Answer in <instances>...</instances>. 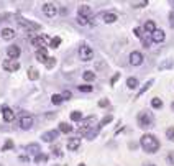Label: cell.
Wrapping results in <instances>:
<instances>
[{
  "instance_id": "277c9868",
  "label": "cell",
  "mask_w": 174,
  "mask_h": 166,
  "mask_svg": "<svg viewBox=\"0 0 174 166\" xmlns=\"http://www.w3.org/2000/svg\"><path fill=\"white\" fill-rule=\"evenodd\" d=\"M18 25L22 26V28H25V30H30V31H35V30H39V28H41L38 23L28 22L26 18H20V20H18Z\"/></svg>"
},
{
  "instance_id": "9c48e42d",
  "label": "cell",
  "mask_w": 174,
  "mask_h": 166,
  "mask_svg": "<svg viewBox=\"0 0 174 166\" xmlns=\"http://www.w3.org/2000/svg\"><path fill=\"white\" fill-rule=\"evenodd\" d=\"M31 125H33V119H31L30 115H23L22 119H20V127H22L23 130H30Z\"/></svg>"
},
{
  "instance_id": "bcb514c9",
  "label": "cell",
  "mask_w": 174,
  "mask_h": 166,
  "mask_svg": "<svg viewBox=\"0 0 174 166\" xmlns=\"http://www.w3.org/2000/svg\"><path fill=\"white\" fill-rule=\"evenodd\" d=\"M63 99H66V100H67V99H71V92H67V91H66V92L63 94Z\"/></svg>"
},
{
  "instance_id": "2e32d148",
  "label": "cell",
  "mask_w": 174,
  "mask_h": 166,
  "mask_svg": "<svg viewBox=\"0 0 174 166\" xmlns=\"http://www.w3.org/2000/svg\"><path fill=\"white\" fill-rule=\"evenodd\" d=\"M90 13H92L90 7H87V5H80V7H79V17L89 18V17H90Z\"/></svg>"
},
{
  "instance_id": "cb8c5ba5",
  "label": "cell",
  "mask_w": 174,
  "mask_h": 166,
  "mask_svg": "<svg viewBox=\"0 0 174 166\" xmlns=\"http://www.w3.org/2000/svg\"><path fill=\"white\" fill-rule=\"evenodd\" d=\"M59 130H61L63 133H71V132H72V125L66 123V122H63L61 125H59Z\"/></svg>"
},
{
  "instance_id": "f1b7e54d",
  "label": "cell",
  "mask_w": 174,
  "mask_h": 166,
  "mask_svg": "<svg viewBox=\"0 0 174 166\" xmlns=\"http://www.w3.org/2000/svg\"><path fill=\"white\" fill-rule=\"evenodd\" d=\"M63 100H64V99H63V95H61V94H54V95L51 97V102L54 104V105H59V104L63 102Z\"/></svg>"
},
{
  "instance_id": "4316f807",
  "label": "cell",
  "mask_w": 174,
  "mask_h": 166,
  "mask_svg": "<svg viewBox=\"0 0 174 166\" xmlns=\"http://www.w3.org/2000/svg\"><path fill=\"white\" fill-rule=\"evenodd\" d=\"M80 119H82V114H80L79 110H74V112H71V120H72V122H79Z\"/></svg>"
},
{
  "instance_id": "7bdbcfd3",
  "label": "cell",
  "mask_w": 174,
  "mask_h": 166,
  "mask_svg": "<svg viewBox=\"0 0 174 166\" xmlns=\"http://www.w3.org/2000/svg\"><path fill=\"white\" fill-rule=\"evenodd\" d=\"M168 161H169V164H174V151H169V155H168Z\"/></svg>"
},
{
  "instance_id": "8fae6325",
  "label": "cell",
  "mask_w": 174,
  "mask_h": 166,
  "mask_svg": "<svg viewBox=\"0 0 174 166\" xmlns=\"http://www.w3.org/2000/svg\"><path fill=\"white\" fill-rule=\"evenodd\" d=\"M164 38H166V35H164V31L163 30H156L155 33L151 35V40L155 43H163L164 41Z\"/></svg>"
},
{
  "instance_id": "e0dca14e",
  "label": "cell",
  "mask_w": 174,
  "mask_h": 166,
  "mask_svg": "<svg viewBox=\"0 0 174 166\" xmlns=\"http://www.w3.org/2000/svg\"><path fill=\"white\" fill-rule=\"evenodd\" d=\"M156 30H158V28H156V23L153 22V20H148V22L145 23V31H146V33L153 35V33H155Z\"/></svg>"
},
{
  "instance_id": "f546056e",
  "label": "cell",
  "mask_w": 174,
  "mask_h": 166,
  "mask_svg": "<svg viewBox=\"0 0 174 166\" xmlns=\"http://www.w3.org/2000/svg\"><path fill=\"white\" fill-rule=\"evenodd\" d=\"M174 66V59H169V61H164L159 64V69H168V67H172Z\"/></svg>"
},
{
  "instance_id": "ffe728a7",
  "label": "cell",
  "mask_w": 174,
  "mask_h": 166,
  "mask_svg": "<svg viewBox=\"0 0 174 166\" xmlns=\"http://www.w3.org/2000/svg\"><path fill=\"white\" fill-rule=\"evenodd\" d=\"M38 78H39V72H38V69H35V67H30V69H28V79L36 81Z\"/></svg>"
},
{
  "instance_id": "f35d334b",
  "label": "cell",
  "mask_w": 174,
  "mask_h": 166,
  "mask_svg": "<svg viewBox=\"0 0 174 166\" xmlns=\"http://www.w3.org/2000/svg\"><path fill=\"white\" fill-rule=\"evenodd\" d=\"M118 79H120V72H115V74H113V78L110 79V84L113 86V84H115V82H117V81H118Z\"/></svg>"
},
{
  "instance_id": "74e56055",
  "label": "cell",
  "mask_w": 174,
  "mask_h": 166,
  "mask_svg": "<svg viewBox=\"0 0 174 166\" xmlns=\"http://www.w3.org/2000/svg\"><path fill=\"white\" fill-rule=\"evenodd\" d=\"M133 33H135V36H138V38H143V30H141V28H138V26L133 30Z\"/></svg>"
},
{
  "instance_id": "ab89813d",
  "label": "cell",
  "mask_w": 174,
  "mask_h": 166,
  "mask_svg": "<svg viewBox=\"0 0 174 166\" xmlns=\"http://www.w3.org/2000/svg\"><path fill=\"white\" fill-rule=\"evenodd\" d=\"M108 122H112V117H110V115H108V117H105L102 122L99 123V127H104V125H105V123H108Z\"/></svg>"
},
{
  "instance_id": "8d00e7d4",
  "label": "cell",
  "mask_w": 174,
  "mask_h": 166,
  "mask_svg": "<svg viewBox=\"0 0 174 166\" xmlns=\"http://www.w3.org/2000/svg\"><path fill=\"white\" fill-rule=\"evenodd\" d=\"M131 5H133V7H136V9H140V7H146V5H148V0H141V2H133Z\"/></svg>"
},
{
  "instance_id": "836d02e7",
  "label": "cell",
  "mask_w": 174,
  "mask_h": 166,
  "mask_svg": "<svg viewBox=\"0 0 174 166\" xmlns=\"http://www.w3.org/2000/svg\"><path fill=\"white\" fill-rule=\"evenodd\" d=\"M13 148V141L12 140H7L5 141V145H3V148H2V151H9V150Z\"/></svg>"
},
{
  "instance_id": "d4e9b609",
  "label": "cell",
  "mask_w": 174,
  "mask_h": 166,
  "mask_svg": "<svg viewBox=\"0 0 174 166\" xmlns=\"http://www.w3.org/2000/svg\"><path fill=\"white\" fill-rule=\"evenodd\" d=\"M153 82H155V81H153V79H149V81H148V82H146V84H145V86H143V87H141V89H140V92H138V97H140V95H143V94H145V92H146V91H148V89H149V87H151V86H153Z\"/></svg>"
},
{
  "instance_id": "5b68a950",
  "label": "cell",
  "mask_w": 174,
  "mask_h": 166,
  "mask_svg": "<svg viewBox=\"0 0 174 166\" xmlns=\"http://www.w3.org/2000/svg\"><path fill=\"white\" fill-rule=\"evenodd\" d=\"M130 64L131 66H140V64H143V54H141L140 51H133L130 53Z\"/></svg>"
},
{
  "instance_id": "b9f144b4",
  "label": "cell",
  "mask_w": 174,
  "mask_h": 166,
  "mask_svg": "<svg viewBox=\"0 0 174 166\" xmlns=\"http://www.w3.org/2000/svg\"><path fill=\"white\" fill-rule=\"evenodd\" d=\"M77 23H79V25H87L89 20L87 18H82V17H77Z\"/></svg>"
},
{
  "instance_id": "7a4b0ae2",
  "label": "cell",
  "mask_w": 174,
  "mask_h": 166,
  "mask_svg": "<svg viewBox=\"0 0 174 166\" xmlns=\"http://www.w3.org/2000/svg\"><path fill=\"white\" fill-rule=\"evenodd\" d=\"M153 115L149 114V112H146V110H143V112H140L138 114V125L141 128H148V127H151L153 125Z\"/></svg>"
},
{
  "instance_id": "ac0fdd59",
  "label": "cell",
  "mask_w": 174,
  "mask_h": 166,
  "mask_svg": "<svg viewBox=\"0 0 174 166\" xmlns=\"http://www.w3.org/2000/svg\"><path fill=\"white\" fill-rule=\"evenodd\" d=\"M2 38L3 40H13L15 38V31L12 28H3L2 30Z\"/></svg>"
},
{
  "instance_id": "1f68e13d",
  "label": "cell",
  "mask_w": 174,
  "mask_h": 166,
  "mask_svg": "<svg viewBox=\"0 0 174 166\" xmlns=\"http://www.w3.org/2000/svg\"><path fill=\"white\" fill-rule=\"evenodd\" d=\"M151 105H153L155 109H161V107H163V100L158 99V97H155V99L151 100Z\"/></svg>"
},
{
  "instance_id": "60d3db41",
  "label": "cell",
  "mask_w": 174,
  "mask_h": 166,
  "mask_svg": "<svg viewBox=\"0 0 174 166\" xmlns=\"http://www.w3.org/2000/svg\"><path fill=\"white\" fill-rule=\"evenodd\" d=\"M108 100L107 99H102V100H99V107H108Z\"/></svg>"
},
{
  "instance_id": "e575fe53",
  "label": "cell",
  "mask_w": 174,
  "mask_h": 166,
  "mask_svg": "<svg viewBox=\"0 0 174 166\" xmlns=\"http://www.w3.org/2000/svg\"><path fill=\"white\" fill-rule=\"evenodd\" d=\"M166 137H168L171 141H174V127H169L168 130H166Z\"/></svg>"
},
{
  "instance_id": "6da1fadb",
  "label": "cell",
  "mask_w": 174,
  "mask_h": 166,
  "mask_svg": "<svg viewBox=\"0 0 174 166\" xmlns=\"http://www.w3.org/2000/svg\"><path fill=\"white\" fill-rule=\"evenodd\" d=\"M140 145L146 153H156L158 150H159V141H158V138L155 135H151V133H145L140 140Z\"/></svg>"
},
{
  "instance_id": "4fadbf2b",
  "label": "cell",
  "mask_w": 174,
  "mask_h": 166,
  "mask_svg": "<svg viewBox=\"0 0 174 166\" xmlns=\"http://www.w3.org/2000/svg\"><path fill=\"white\" fill-rule=\"evenodd\" d=\"M2 117H3V120H5V122H12V120L15 119V114H13V110H12V109L5 107L2 110Z\"/></svg>"
},
{
  "instance_id": "c3c4849f",
  "label": "cell",
  "mask_w": 174,
  "mask_h": 166,
  "mask_svg": "<svg viewBox=\"0 0 174 166\" xmlns=\"http://www.w3.org/2000/svg\"><path fill=\"white\" fill-rule=\"evenodd\" d=\"M171 107H172V110H174V102H172V105H171Z\"/></svg>"
},
{
  "instance_id": "7dc6e473",
  "label": "cell",
  "mask_w": 174,
  "mask_h": 166,
  "mask_svg": "<svg viewBox=\"0 0 174 166\" xmlns=\"http://www.w3.org/2000/svg\"><path fill=\"white\" fill-rule=\"evenodd\" d=\"M143 166H156V164H153V163H145Z\"/></svg>"
},
{
  "instance_id": "603a6c76",
  "label": "cell",
  "mask_w": 174,
  "mask_h": 166,
  "mask_svg": "<svg viewBox=\"0 0 174 166\" xmlns=\"http://www.w3.org/2000/svg\"><path fill=\"white\" fill-rule=\"evenodd\" d=\"M82 78H84V81H86V82H92V81L95 79V74H94L92 71H86V72L82 74Z\"/></svg>"
},
{
  "instance_id": "484cf974",
  "label": "cell",
  "mask_w": 174,
  "mask_h": 166,
  "mask_svg": "<svg viewBox=\"0 0 174 166\" xmlns=\"http://www.w3.org/2000/svg\"><path fill=\"white\" fill-rule=\"evenodd\" d=\"M84 127H87V128H90L92 127V125H94V123H97V119H95V117H89V119H86V120H84Z\"/></svg>"
},
{
  "instance_id": "3957f363",
  "label": "cell",
  "mask_w": 174,
  "mask_h": 166,
  "mask_svg": "<svg viewBox=\"0 0 174 166\" xmlns=\"http://www.w3.org/2000/svg\"><path fill=\"white\" fill-rule=\"evenodd\" d=\"M79 58L82 59V61H90V59L94 58V51H92V48L82 44V46L79 48Z\"/></svg>"
},
{
  "instance_id": "52a82bcc",
  "label": "cell",
  "mask_w": 174,
  "mask_h": 166,
  "mask_svg": "<svg viewBox=\"0 0 174 166\" xmlns=\"http://www.w3.org/2000/svg\"><path fill=\"white\" fill-rule=\"evenodd\" d=\"M2 66H3V69H5V71H9V72H15V71H18L20 64H18V61H15V59H7V61L3 63Z\"/></svg>"
},
{
  "instance_id": "7c38bea8",
  "label": "cell",
  "mask_w": 174,
  "mask_h": 166,
  "mask_svg": "<svg viewBox=\"0 0 174 166\" xmlns=\"http://www.w3.org/2000/svg\"><path fill=\"white\" fill-rule=\"evenodd\" d=\"M56 137H58V132L49 130V132L43 133V135H41V138H43V141H46V143H51V141H54Z\"/></svg>"
},
{
  "instance_id": "ba28073f",
  "label": "cell",
  "mask_w": 174,
  "mask_h": 166,
  "mask_svg": "<svg viewBox=\"0 0 174 166\" xmlns=\"http://www.w3.org/2000/svg\"><path fill=\"white\" fill-rule=\"evenodd\" d=\"M43 13L46 15V17H54L56 13H58V10H56V7H54V3H44L43 5Z\"/></svg>"
},
{
  "instance_id": "ee69618b",
  "label": "cell",
  "mask_w": 174,
  "mask_h": 166,
  "mask_svg": "<svg viewBox=\"0 0 174 166\" xmlns=\"http://www.w3.org/2000/svg\"><path fill=\"white\" fill-rule=\"evenodd\" d=\"M53 155H56V156L61 155V147H54V148H53Z\"/></svg>"
},
{
  "instance_id": "d6a6232c",
  "label": "cell",
  "mask_w": 174,
  "mask_h": 166,
  "mask_svg": "<svg viewBox=\"0 0 174 166\" xmlns=\"http://www.w3.org/2000/svg\"><path fill=\"white\" fill-rule=\"evenodd\" d=\"M44 161H48V155H41L39 153L38 156H35V163H44Z\"/></svg>"
},
{
  "instance_id": "4dcf8cb0",
  "label": "cell",
  "mask_w": 174,
  "mask_h": 166,
  "mask_svg": "<svg viewBox=\"0 0 174 166\" xmlns=\"http://www.w3.org/2000/svg\"><path fill=\"white\" fill-rule=\"evenodd\" d=\"M44 66H46V69H53V67L56 66V59L54 58H48V61L44 63Z\"/></svg>"
},
{
  "instance_id": "f6af8a7d",
  "label": "cell",
  "mask_w": 174,
  "mask_h": 166,
  "mask_svg": "<svg viewBox=\"0 0 174 166\" xmlns=\"http://www.w3.org/2000/svg\"><path fill=\"white\" fill-rule=\"evenodd\" d=\"M169 25L174 28V12H171V13H169Z\"/></svg>"
},
{
  "instance_id": "7402d4cb",
  "label": "cell",
  "mask_w": 174,
  "mask_h": 166,
  "mask_svg": "<svg viewBox=\"0 0 174 166\" xmlns=\"http://www.w3.org/2000/svg\"><path fill=\"white\" fill-rule=\"evenodd\" d=\"M127 86H128V89H136L138 87V79L136 78H128L127 79Z\"/></svg>"
},
{
  "instance_id": "d6986e66",
  "label": "cell",
  "mask_w": 174,
  "mask_h": 166,
  "mask_svg": "<svg viewBox=\"0 0 174 166\" xmlns=\"http://www.w3.org/2000/svg\"><path fill=\"white\" fill-rule=\"evenodd\" d=\"M79 145H80V140L79 138H72L67 141V148L71 150V151H76V150L79 148Z\"/></svg>"
},
{
  "instance_id": "8992f818",
  "label": "cell",
  "mask_w": 174,
  "mask_h": 166,
  "mask_svg": "<svg viewBox=\"0 0 174 166\" xmlns=\"http://www.w3.org/2000/svg\"><path fill=\"white\" fill-rule=\"evenodd\" d=\"M31 44L38 50H44V46L48 44V38L46 36H35V38H31Z\"/></svg>"
},
{
  "instance_id": "30bf717a",
  "label": "cell",
  "mask_w": 174,
  "mask_h": 166,
  "mask_svg": "<svg viewBox=\"0 0 174 166\" xmlns=\"http://www.w3.org/2000/svg\"><path fill=\"white\" fill-rule=\"evenodd\" d=\"M7 54H9V59H15V61H17V58L20 56V46H17V44H12V46H9Z\"/></svg>"
},
{
  "instance_id": "681fc988",
  "label": "cell",
  "mask_w": 174,
  "mask_h": 166,
  "mask_svg": "<svg viewBox=\"0 0 174 166\" xmlns=\"http://www.w3.org/2000/svg\"><path fill=\"white\" fill-rule=\"evenodd\" d=\"M79 166H86V164H79Z\"/></svg>"
},
{
  "instance_id": "83f0119b",
  "label": "cell",
  "mask_w": 174,
  "mask_h": 166,
  "mask_svg": "<svg viewBox=\"0 0 174 166\" xmlns=\"http://www.w3.org/2000/svg\"><path fill=\"white\" fill-rule=\"evenodd\" d=\"M59 44H61V38H59V36H54V38L49 41V46L54 48V50H56V48H59Z\"/></svg>"
},
{
  "instance_id": "d590c367",
  "label": "cell",
  "mask_w": 174,
  "mask_h": 166,
  "mask_svg": "<svg viewBox=\"0 0 174 166\" xmlns=\"http://www.w3.org/2000/svg\"><path fill=\"white\" fill-rule=\"evenodd\" d=\"M79 91L80 92H92V86H89V84H82V86H79Z\"/></svg>"
},
{
  "instance_id": "44dd1931",
  "label": "cell",
  "mask_w": 174,
  "mask_h": 166,
  "mask_svg": "<svg viewBox=\"0 0 174 166\" xmlns=\"http://www.w3.org/2000/svg\"><path fill=\"white\" fill-rule=\"evenodd\" d=\"M26 150H28L30 153H33L35 156H38V155H39V145H36V143L28 145V147H26Z\"/></svg>"
},
{
  "instance_id": "5bb4252c",
  "label": "cell",
  "mask_w": 174,
  "mask_h": 166,
  "mask_svg": "<svg viewBox=\"0 0 174 166\" xmlns=\"http://www.w3.org/2000/svg\"><path fill=\"white\" fill-rule=\"evenodd\" d=\"M48 58H49V56H48L46 48H44V50H38V51H36V59H38L39 63H46Z\"/></svg>"
},
{
  "instance_id": "9a60e30c",
  "label": "cell",
  "mask_w": 174,
  "mask_h": 166,
  "mask_svg": "<svg viewBox=\"0 0 174 166\" xmlns=\"http://www.w3.org/2000/svg\"><path fill=\"white\" fill-rule=\"evenodd\" d=\"M117 13H113V12H107V13H104V17H102V20L105 23H115L117 22Z\"/></svg>"
}]
</instances>
